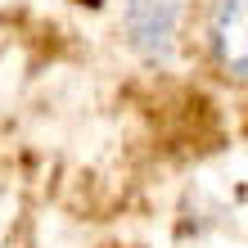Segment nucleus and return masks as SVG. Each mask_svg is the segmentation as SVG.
Instances as JSON below:
<instances>
[{
    "label": "nucleus",
    "instance_id": "nucleus-1",
    "mask_svg": "<svg viewBox=\"0 0 248 248\" xmlns=\"http://www.w3.org/2000/svg\"><path fill=\"white\" fill-rule=\"evenodd\" d=\"M126 41L140 59L167 63L176 54V36L185 23V0H126Z\"/></svg>",
    "mask_w": 248,
    "mask_h": 248
},
{
    "label": "nucleus",
    "instance_id": "nucleus-2",
    "mask_svg": "<svg viewBox=\"0 0 248 248\" xmlns=\"http://www.w3.org/2000/svg\"><path fill=\"white\" fill-rule=\"evenodd\" d=\"M208 41L226 77L244 81V0H217L208 18Z\"/></svg>",
    "mask_w": 248,
    "mask_h": 248
},
{
    "label": "nucleus",
    "instance_id": "nucleus-3",
    "mask_svg": "<svg viewBox=\"0 0 248 248\" xmlns=\"http://www.w3.org/2000/svg\"><path fill=\"white\" fill-rule=\"evenodd\" d=\"M5 226H9V194H5V185H0V235H5Z\"/></svg>",
    "mask_w": 248,
    "mask_h": 248
}]
</instances>
